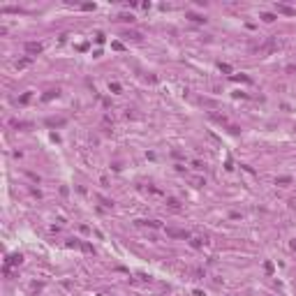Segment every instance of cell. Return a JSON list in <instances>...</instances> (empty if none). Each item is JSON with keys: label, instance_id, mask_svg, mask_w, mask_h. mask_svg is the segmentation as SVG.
<instances>
[{"label": "cell", "instance_id": "6da1fadb", "mask_svg": "<svg viewBox=\"0 0 296 296\" xmlns=\"http://www.w3.org/2000/svg\"><path fill=\"white\" fill-rule=\"evenodd\" d=\"M275 9L280 12V14H287V16H294V14H296V9H294V7H289V5H282V3H278V5H275Z\"/></svg>", "mask_w": 296, "mask_h": 296}, {"label": "cell", "instance_id": "7a4b0ae2", "mask_svg": "<svg viewBox=\"0 0 296 296\" xmlns=\"http://www.w3.org/2000/svg\"><path fill=\"white\" fill-rule=\"evenodd\" d=\"M26 51L28 53H42V44H39V42H28L26 44Z\"/></svg>", "mask_w": 296, "mask_h": 296}, {"label": "cell", "instance_id": "3957f363", "mask_svg": "<svg viewBox=\"0 0 296 296\" xmlns=\"http://www.w3.org/2000/svg\"><path fill=\"white\" fill-rule=\"evenodd\" d=\"M169 236H174V238H190V234L187 232H181V229H167Z\"/></svg>", "mask_w": 296, "mask_h": 296}, {"label": "cell", "instance_id": "277c9868", "mask_svg": "<svg viewBox=\"0 0 296 296\" xmlns=\"http://www.w3.org/2000/svg\"><path fill=\"white\" fill-rule=\"evenodd\" d=\"M167 204H169L174 211H178V208H181V201H178V199H174V197H169V199H167Z\"/></svg>", "mask_w": 296, "mask_h": 296}, {"label": "cell", "instance_id": "5b68a950", "mask_svg": "<svg viewBox=\"0 0 296 296\" xmlns=\"http://www.w3.org/2000/svg\"><path fill=\"white\" fill-rule=\"evenodd\" d=\"M275 183H278V185H289L292 178H289V176H280V178H275Z\"/></svg>", "mask_w": 296, "mask_h": 296}, {"label": "cell", "instance_id": "8992f818", "mask_svg": "<svg viewBox=\"0 0 296 296\" xmlns=\"http://www.w3.org/2000/svg\"><path fill=\"white\" fill-rule=\"evenodd\" d=\"M262 19L266 23H271V21H275V14H268V12H266V14H262Z\"/></svg>", "mask_w": 296, "mask_h": 296}, {"label": "cell", "instance_id": "52a82bcc", "mask_svg": "<svg viewBox=\"0 0 296 296\" xmlns=\"http://www.w3.org/2000/svg\"><path fill=\"white\" fill-rule=\"evenodd\" d=\"M109 90L111 93H120V84H116V81H114V84H109Z\"/></svg>", "mask_w": 296, "mask_h": 296}, {"label": "cell", "instance_id": "ba28073f", "mask_svg": "<svg viewBox=\"0 0 296 296\" xmlns=\"http://www.w3.org/2000/svg\"><path fill=\"white\" fill-rule=\"evenodd\" d=\"M125 37H132V39H141V33L132 30V33H125Z\"/></svg>", "mask_w": 296, "mask_h": 296}, {"label": "cell", "instance_id": "9c48e42d", "mask_svg": "<svg viewBox=\"0 0 296 296\" xmlns=\"http://www.w3.org/2000/svg\"><path fill=\"white\" fill-rule=\"evenodd\" d=\"M190 245H192V248H201L204 243H201V238H190Z\"/></svg>", "mask_w": 296, "mask_h": 296}, {"label": "cell", "instance_id": "30bf717a", "mask_svg": "<svg viewBox=\"0 0 296 296\" xmlns=\"http://www.w3.org/2000/svg\"><path fill=\"white\" fill-rule=\"evenodd\" d=\"M26 65H30V58H23V60H19V63H16V67H26Z\"/></svg>", "mask_w": 296, "mask_h": 296}, {"label": "cell", "instance_id": "8fae6325", "mask_svg": "<svg viewBox=\"0 0 296 296\" xmlns=\"http://www.w3.org/2000/svg\"><path fill=\"white\" fill-rule=\"evenodd\" d=\"M220 69H222V72H224V74H229V72H232V67H229V65H227V63H220Z\"/></svg>", "mask_w": 296, "mask_h": 296}, {"label": "cell", "instance_id": "7c38bea8", "mask_svg": "<svg viewBox=\"0 0 296 296\" xmlns=\"http://www.w3.org/2000/svg\"><path fill=\"white\" fill-rule=\"evenodd\" d=\"M118 19H120V21H134L132 16H127V14H120V16H118Z\"/></svg>", "mask_w": 296, "mask_h": 296}, {"label": "cell", "instance_id": "4fadbf2b", "mask_svg": "<svg viewBox=\"0 0 296 296\" xmlns=\"http://www.w3.org/2000/svg\"><path fill=\"white\" fill-rule=\"evenodd\" d=\"M95 42H97V44H102V42H104V35H102V33H97V37H95Z\"/></svg>", "mask_w": 296, "mask_h": 296}, {"label": "cell", "instance_id": "5bb4252c", "mask_svg": "<svg viewBox=\"0 0 296 296\" xmlns=\"http://www.w3.org/2000/svg\"><path fill=\"white\" fill-rule=\"evenodd\" d=\"M289 72H296V65H292V67H289Z\"/></svg>", "mask_w": 296, "mask_h": 296}, {"label": "cell", "instance_id": "9a60e30c", "mask_svg": "<svg viewBox=\"0 0 296 296\" xmlns=\"http://www.w3.org/2000/svg\"><path fill=\"white\" fill-rule=\"evenodd\" d=\"M292 248H294V250H296V241H294V243H292Z\"/></svg>", "mask_w": 296, "mask_h": 296}]
</instances>
